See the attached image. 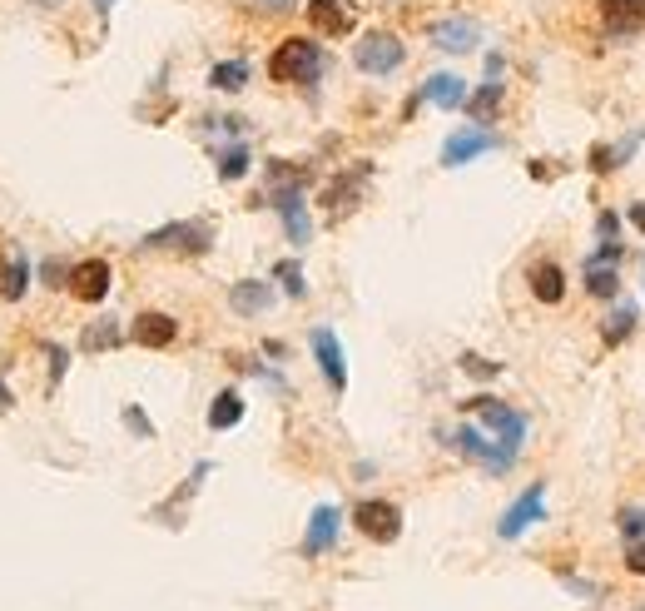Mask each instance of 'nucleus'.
<instances>
[{"label": "nucleus", "instance_id": "nucleus-1", "mask_svg": "<svg viewBox=\"0 0 645 611\" xmlns=\"http://www.w3.org/2000/svg\"><path fill=\"white\" fill-rule=\"evenodd\" d=\"M268 75L278 85H318L323 80V45L308 35H288L273 55H268Z\"/></svg>", "mask_w": 645, "mask_h": 611}, {"label": "nucleus", "instance_id": "nucleus-2", "mask_svg": "<svg viewBox=\"0 0 645 611\" xmlns=\"http://www.w3.org/2000/svg\"><path fill=\"white\" fill-rule=\"evenodd\" d=\"M462 408H467V413H477V418H482V428H487L507 453H521L526 428H531V423H526V413H516V408H507L502 398H487V393H482V398H467Z\"/></svg>", "mask_w": 645, "mask_h": 611}, {"label": "nucleus", "instance_id": "nucleus-3", "mask_svg": "<svg viewBox=\"0 0 645 611\" xmlns=\"http://www.w3.org/2000/svg\"><path fill=\"white\" fill-rule=\"evenodd\" d=\"M402 60H407V45H402L392 30H368V35L353 45V65H358L363 75H392Z\"/></svg>", "mask_w": 645, "mask_h": 611}, {"label": "nucleus", "instance_id": "nucleus-4", "mask_svg": "<svg viewBox=\"0 0 645 611\" xmlns=\"http://www.w3.org/2000/svg\"><path fill=\"white\" fill-rule=\"evenodd\" d=\"M214 244L209 219H184V224H164L154 234H144V249H179V254H204Z\"/></svg>", "mask_w": 645, "mask_h": 611}, {"label": "nucleus", "instance_id": "nucleus-5", "mask_svg": "<svg viewBox=\"0 0 645 611\" xmlns=\"http://www.w3.org/2000/svg\"><path fill=\"white\" fill-rule=\"evenodd\" d=\"M353 522H358V532L368 537V542H397L402 537V512L383 502V497H368V502H358L353 507Z\"/></svg>", "mask_w": 645, "mask_h": 611}, {"label": "nucleus", "instance_id": "nucleus-6", "mask_svg": "<svg viewBox=\"0 0 645 611\" xmlns=\"http://www.w3.org/2000/svg\"><path fill=\"white\" fill-rule=\"evenodd\" d=\"M452 453H462V458L482 462L492 477H502V472H512V467H516V453H507L502 443H487L477 428H457V433H452Z\"/></svg>", "mask_w": 645, "mask_h": 611}, {"label": "nucleus", "instance_id": "nucleus-7", "mask_svg": "<svg viewBox=\"0 0 645 611\" xmlns=\"http://www.w3.org/2000/svg\"><path fill=\"white\" fill-rule=\"evenodd\" d=\"M373 179V164L368 159H358L348 174H338L328 189H323V204H328V219H343V214H353L358 209V199H363V184Z\"/></svg>", "mask_w": 645, "mask_h": 611}, {"label": "nucleus", "instance_id": "nucleus-8", "mask_svg": "<svg viewBox=\"0 0 645 611\" xmlns=\"http://www.w3.org/2000/svg\"><path fill=\"white\" fill-rule=\"evenodd\" d=\"M427 35H432V45L447 50V55H472V50L482 45V25H477L472 15H447V20H437Z\"/></svg>", "mask_w": 645, "mask_h": 611}, {"label": "nucleus", "instance_id": "nucleus-9", "mask_svg": "<svg viewBox=\"0 0 645 611\" xmlns=\"http://www.w3.org/2000/svg\"><path fill=\"white\" fill-rule=\"evenodd\" d=\"M502 145V135H492V130H482V125H467V130H457L447 145H442V164L447 169H462V164H472L477 154H492Z\"/></svg>", "mask_w": 645, "mask_h": 611}, {"label": "nucleus", "instance_id": "nucleus-10", "mask_svg": "<svg viewBox=\"0 0 645 611\" xmlns=\"http://www.w3.org/2000/svg\"><path fill=\"white\" fill-rule=\"evenodd\" d=\"M541 512H546V482H531L521 497H516L512 507L502 512V522H497V532L512 542V537H521L531 522H541Z\"/></svg>", "mask_w": 645, "mask_h": 611}, {"label": "nucleus", "instance_id": "nucleus-11", "mask_svg": "<svg viewBox=\"0 0 645 611\" xmlns=\"http://www.w3.org/2000/svg\"><path fill=\"white\" fill-rule=\"evenodd\" d=\"M268 204L283 214V229H288V244H308L313 239V219H308V204H303V189H278L268 194Z\"/></svg>", "mask_w": 645, "mask_h": 611}, {"label": "nucleus", "instance_id": "nucleus-12", "mask_svg": "<svg viewBox=\"0 0 645 611\" xmlns=\"http://www.w3.org/2000/svg\"><path fill=\"white\" fill-rule=\"evenodd\" d=\"M110 279H115V269H110L105 259H80V264L70 269V294H75L80 304H100V299L110 294Z\"/></svg>", "mask_w": 645, "mask_h": 611}, {"label": "nucleus", "instance_id": "nucleus-13", "mask_svg": "<svg viewBox=\"0 0 645 611\" xmlns=\"http://www.w3.org/2000/svg\"><path fill=\"white\" fill-rule=\"evenodd\" d=\"M313 358H318V368H323V378H328V388L333 393H343L348 388V363H343V343H338V333L333 328H313Z\"/></svg>", "mask_w": 645, "mask_h": 611}, {"label": "nucleus", "instance_id": "nucleus-14", "mask_svg": "<svg viewBox=\"0 0 645 611\" xmlns=\"http://www.w3.org/2000/svg\"><path fill=\"white\" fill-rule=\"evenodd\" d=\"M338 527H343V512L338 507H313V517H308V532H303V557H323L333 542H338Z\"/></svg>", "mask_w": 645, "mask_h": 611}, {"label": "nucleus", "instance_id": "nucleus-15", "mask_svg": "<svg viewBox=\"0 0 645 611\" xmlns=\"http://www.w3.org/2000/svg\"><path fill=\"white\" fill-rule=\"evenodd\" d=\"M601 20H606V35H641L645 30V0H601Z\"/></svg>", "mask_w": 645, "mask_h": 611}, {"label": "nucleus", "instance_id": "nucleus-16", "mask_svg": "<svg viewBox=\"0 0 645 611\" xmlns=\"http://www.w3.org/2000/svg\"><path fill=\"white\" fill-rule=\"evenodd\" d=\"M129 338H134L139 348H169V343L179 338V323H174L169 313H159V308H149V313H139V318H134V328H129Z\"/></svg>", "mask_w": 645, "mask_h": 611}, {"label": "nucleus", "instance_id": "nucleus-17", "mask_svg": "<svg viewBox=\"0 0 645 611\" xmlns=\"http://www.w3.org/2000/svg\"><path fill=\"white\" fill-rule=\"evenodd\" d=\"M318 35H348L353 30V0H308L303 5Z\"/></svg>", "mask_w": 645, "mask_h": 611}, {"label": "nucleus", "instance_id": "nucleus-18", "mask_svg": "<svg viewBox=\"0 0 645 611\" xmlns=\"http://www.w3.org/2000/svg\"><path fill=\"white\" fill-rule=\"evenodd\" d=\"M417 100H427V105H437V110H462V105H467V80L442 70V75H432V80L422 85Z\"/></svg>", "mask_w": 645, "mask_h": 611}, {"label": "nucleus", "instance_id": "nucleus-19", "mask_svg": "<svg viewBox=\"0 0 645 611\" xmlns=\"http://www.w3.org/2000/svg\"><path fill=\"white\" fill-rule=\"evenodd\" d=\"M526 284H531V294H536L541 304H561V299H566V274H561L551 259L531 264V269H526Z\"/></svg>", "mask_w": 645, "mask_h": 611}, {"label": "nucleus", "instance_id": "nucleus-20", "mask_svg": "<svg viewBox=\"0 0 645 611\" xmlns=\"http://www.w3.org/2000/svg\"><path fill=\"white\" fill-rule=\"evenodd\" d=\"M229 304H234V313L254 318V313H268V304H273V289H268L263 279H239V284L229 289Z\"/></svg>", "mask_w": 645, "mask_h": 611}, {"label": "nucleus", "instance_id": "nucleus-21", "mask_svg": "<svg viewBox=\"0 0 645 611\" xmlns=\"http://www.w3.org/2000/svg\"><path fill=\"white\" fill-rule=\"evenodd\" d=\"M477 125H492L497 115H502V80H487L477 95H467V105H462Z\"/></svg>", "mask_w": 645, "mask_h": 611}, {"label": "nucleus", "instance_id": "nucleus-22", "mask_svg": "<svg viewBox=\"0 0 645 611\" xmlns=\"http://www.w3.org/2000/svg\"><path fill=\"white\" fill-rule=\"evenodd\" d=\"M239 423H244V398H239L234 388H224V393L209 403V428L224 433V428H239Z\"/></svg>", "mask_w": 645, "mask_h": 611}, {"label": "nucleus", "instance_id": "nucleus-23", "mask_svg": "<svg viewBox=\"0 0 645 611\" xmlns=\"http://www.w3.org/2000/svg\"><path fill=\"white\" fill-rule=\"evenodd\" d=\"M586 269V294L591 299H616L621 294V269L616 264H581Z\"/></svg>", "mask_w": 645, "mask_h": 611}, {"label": "nucleus", "instance_id": "nucleus-24", "mask_svg": "<svg viewBox=\"0 0 645 611\" xmlns=\"http://www.w3.org/2000/svg\"><path fill=\"white\" fill-rule=\"evenodd\" d=\"M249 75H254V70H249V60H219V65L209 70V85H214V90H224V95H234V90H244V85H249Z\"/></svg>", "mask_w": 645, "mask_h": 611}, {"label": "nucleus", "instance_id": "nucleus-25", "mask_svg": "<svg viewBox=\"0 0 645 611\" xmlns=\"http://www.w3.org/2000/svg\"><path fill=\"white\" fill-rule=\"evenodd\" d=\"M25 289H30V264L25 254H15L10 264H0V299H25Z\"/></svg>", "mask_w": 645, "mask_h": 611}, {"label": "nucleus", "instance_id": "nucleus-26", "mask_svg": "<svg viewBox=\"0 0 645 611\" xmlns=\"http://www.w3.org/2000/svg\"><path fill=\"white\" fill-rule=\"evenodd\" d=\"M120 338H125V333H120V323H115V318H95V323L85 328V338H80V343H85L90 353H105V348H120Z\"/></svg>", "mask_w": 645, "mask_h": 611}, {"label": "nucleus", "instance_id": "nucleus-27", "mask_svg": "<svg viewBox=\"0 0 645 611\" xmlns=\"http://www.w3.org/2000/svg\"><path fill=\"white\" fill-rule=\"evenodd\" d=\"M631 333H636V304H621L606 323H601V338H606L611 348H616V343H626Z\"/></svg>", "mask_w": 645, "mask_h": 611}, {"label": "nucleus", "instance_id": "nucleus-28", "mask_svg": "<svg viewBox=\"0 0 645 611\" xmlns=\"http://www.w3.org/2000/svg\"><path fill=\"white\" fill-rule=\"evenodd\" d=\"M249 159H254V154H249V145H229V150L219 154V179H224V184L244 179V174H249Z\"/></svg>", "mask_w": 645, "mask_h": 611}, {"label": "nucleus", "instance_id": "nucleus-29", "mask_svg": "<svg viewBox=\"0 0 645 611\" xmlns=\"http://www.w3.org/2000/svg\"><path fill=\"white\" fill-rule=\"evenodd\" d=\"M273 279L283 284V294H288V299H303V294H308V284H303V269H298V259H283V264L273 269Z\"/></svg>", "mask_w": 645, "mask_h": 611}, {"label": "nucleus", "instance_id": "nucleus-30", "mask_svg": "<svg viewBox=\"0 0 645 611\" xmlns=\"http://www.w3.org/2000/svg\"><path fill=\"white\" fill-rule=\"evenodd\" d=\"M616 527H621L626 542H641L645 537V507H621V512H616Z\"/></svg>", "mask_w": 645, "mask_h": 611}, {"label": "nucleus", "instance_id": "nucleus-31", "mask_svg": "<svg viewBox=\"0 0 645 611\" xmlns=\"http://www.w3.org/2000/svg\"><path fill=\"white\" fill-rule=\"evenodd\" d=\"M457 363H462V373H472V378H497V373H502V363H492V358H482V353H462Z\"/></svg>", "mask_w": 645, "mask_h": 611}, {"label": "nucleus", "instance_id": "nucleus-32", "mask_svg": "<svg viewBox=\"0 0 645 611\" xmlns=\"http://www.w3.org/2000/svg\"><path fill=\"white\" fill-rule=\"evenodd\" d=\"M596 239H601V244H621V214H616V209H601V219H596Z\"/></svg>", "mask_w": 645, "mask_h": 611}, {"label": "nucleus", "instance_id": "nucleus-33", "mask_svg": "<svg viewBox=\"0 0 645 611\" xmlns=\"http://www.w3.org/2000/svg\"><path fill=\"white\" fill-rule=\"evenodd\" d=\"M616 164H621V154L611 150V145H596V150H591V169H596V174H611Z\"/></svg>", "mask_w": 645, "mask_h": 611}, {"label": "nucleus", "instance_id": "nucleus-34", "mask_svg": "<svg viewBox=\"0 0 645 611\" xmlns=\"http://www.w3.org/2000/svg\"><path fill=\"white\" fill-rule=\"evenodd\" d=\"M125 428L134 433V438H154V423H149L139 408H125Z\"/></svg>", "mask_w": 645, "mask_h": 611}, {"label": "nucleus", "instance_id": "nucleus-35", "mask_svg": "<svg viewBox=\"0 0 645 611\" xmlns=\"http://www.w3.org/2000/svg\"><path fill=\"white\" fill-rule=\"evenodd\" d=\"M45 284H50V289H60V284H70V269H65L60 259H45Z\"/></svg>", "mask_w": 645, "mask_h": 611}, {"label": "nucleus", "instance_id": "nucleus-36", "mask_svg": "<svg viewBox=\"0 0 645 611\" xmlns=\"http://www.w3.org/2000/svg\"><path fill=\"white\" fill-rule=\"evenodd\" d=\"M65 368H70V353L55 343V348H50V383H60V378H65Z\"/></svg>", "mask_w": 645, "mask_h": 611}, {"label": "nucleus", "instance_id": "nucleus-37", "mask_svg": "<svg viewBox=\"0 0 645 611\" xmlns=\"http://www.w3.org/2000/svg\"><path fill=\"white\" fill-rule=\"evenodd\" d=\"M626 567H631L636 577H645V537H641V542H631V552H626Z\"/></svg>", "mask_w": 645, "mask_h": 611}, {"label": "nucleus", "instance_id": "nucleus-38", "mask_svg": "<svg viewBox=\"0 0 645 611\" xmlns=\"http://www.w3.org/2000/svg\"><path fill=\"white\" fill-rule=\"evenodd\" d=\"M254 10H268V15H283V10H293L298 0H249Z\"/></svg>", "mask_w": 645, "mask_h": 611}, {"label": "nucleus", "instance_id": "nucleus-39", "mask_svg": "<svg viewBox=\"0 0 645 611\" xmlns=\"http://www.w3.org/2000/svg\"><path fill=\"white\" fill-rule=\"evenodd\" d=\"M487 80H502V55H487Z\"/></svg>", "mask_w": 645, "mask_h": 611}, {"label": "nucleus", "instance_id": "nucleus-40", "mask_svg": "<svg viewBox=\"0 0 645 611\" xmlns=\"http://www.w3.org/2000/svg\"><path fill=\"white\" fill-rule=\"evenodd\" d=\"M631 224H636V229L645 234V204H631Z\"/></svg>", "mask_w": 645, "mask_h": 611}, {"label": "nucleus", "instance_id": "nucleus-41", "mask_svg": "<svg viewBox=\"0 0 645 611\" xmlns=\"http://www.w3.org/2000/svg\"><path fill=\"white\" fill-rule=\"evenodd\" d=\"M10 403H15V398H10V388L0 383V413H10Z\"/></svg>", "mask_w": 645, "mask_h": 611}, {"label": "nucleus", "instance_id": "nucleus-42", "mask_svg": "<svg viewBox=\"0 0 645 611\" xmlns=\"http://www.w3.org/2000/svg\"><path fill=\"white\" fill-rule=\"evenodd\" d=\"M95 5H100V10H110V5H115V0H95Z\"/></svg>", "mask_w": 645, "mask_h": 611}]
</instances>
